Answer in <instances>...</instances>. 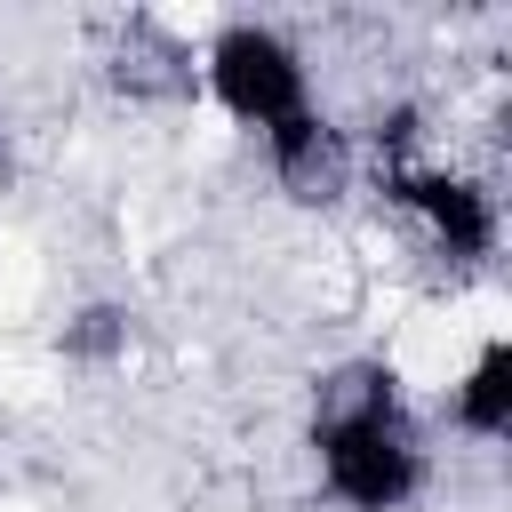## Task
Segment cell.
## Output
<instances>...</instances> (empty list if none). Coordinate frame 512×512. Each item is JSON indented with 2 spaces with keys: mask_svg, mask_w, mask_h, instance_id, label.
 Wrapping results in <instances>:
<instances>
[{
  "mask_svg": "<svg viewBox=\"0 0 512 512\" xmlns=\"http://www.w3.org/2000/svg\"><path fill=\"white\" fill-rule=\"evenodd\" d=\"M504 424H512V344H504V336H480L472 360L448 376V432L496 448Z\"/></svg>",
  "mask_w": 512,
  "mask_h": 512,
  "instance_id": "obj_3",
  "label": "cell"
},
{
  "mask_svg": "<svg viewBox=\"0 0 512 512\" xmlns=\"http://www.w3.org/2000/svg\"><path fill=\"white\" fill-rule=\"evenodd\" d=\"M312 464L344 512H408L416 504L432 456H424V424L408 416V392L384 360H352L320 384Z\"/></svg>",
  "mask_w": 512,
  "mask_h": 512,
  "instance_id": "obj_1",
  "label": "cell"
},
{
  "mask_svg": "<svg viewBox=\"0 0 512 512\" xmlns=\"http://www.w3.org/2000/svg\"><path fill=\"white\" fill-rule=\"evenodd\" d=\"M72 360H112L120 344H128V312L120 304H88V312H72L64 320V336H56Z\"/></svg>",
  "mask_w": 512,
  "mask_h": 512,
  "instance_id": "obj_4",
  "label": "cell"
},
{
  "mask_svg": "<svg viewBox=\"0 0 512 512\" xmlns=\"http://www.w3.org/2000/svg\"><path fill=\"white\" fill-rule=\"evenodd\" d=\"M376 192H384L392 216H408V232L424 240V256H440L448 272H472V264L496 256V192L480 176L408 160V168H384Z\"/></svg>",
  "mask_w": 512,
  "mask_h": 512,
  "instance_id": "obj_2",
  "label": "cell"
}]
</instances>
